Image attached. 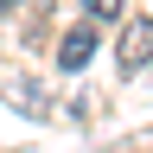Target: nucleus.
<instances>
[{
  "mask_svg": "<svg viewBox=\"0 0 153 153\" xmlns=\"http://www.w3.org/2000/svg\"><path fill=\"white\" fill-rule=\"evenodd\" d=\"M147 57H153V19H134L121 32V70H140Z\"/></svg>",
  "mask_w": 153,
  "mask_h": 153,
  "instance_id": "nucleus-1",
  "label": "nucleus"
},
{
  "mask_svg": "<svg viewBox=\"0 0 153 153\" xmlns=\"http://www.w3.org/2000/svg\"><path fill=\"white\" fill-rule=\"evenodd\" d=\"M89 19H121V0H89Z\"/></svg>",
  "mask_w": 153,
  "mask_h": 153,
  "instance_id": "nucleus-4",
  "label": "nucleus"
},
{
  "mask_svg": "<svg viewBox=\"0 0 153 153\" xmlns=\"http://www.w3.org/2000/svg\"><path fill=\"white\" fill-rule=\"evenodd\" d=\"M13 102H19V108H45V89H38V83H19Z\"/></svg>",
  "mask_w": 153,
  "mask_h": 153,
  "instance_id": "nucleus-3",
  "label": "nucleus"
},
{
  "mask_svg": "<svg viewBox=\"0 0 153 153\" xmlns=\"http://www.w3.org/2000/svg\"><path fill=\"white\" fill-rule=\"evenodd\" d=\"M7 7H19V0H0V13H7Z\"/></svg>",
  "mask_w": 153,
  "mask_h": 153,
  "instance_id": "nucleus-5",
  "label": "nucleus"
},
{
  "mask_svg": "<svg viewBox=\"0 0 153 153\" xmlns=\"http://www.w3.org/2000/svg\"><path fill=\"white\" fill-rule=\"evenodd\" d=\"M89 57H96V32H89V26H76L64 45H57V64H64V70H83Z\"/></svg>",
  "mask_w": 153,
  "mask_h": 153,
  "instance_id": "nucleus-2",
  "label": "nucleus"
}]
</instances>
